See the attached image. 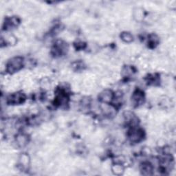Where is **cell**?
I'll list each match as a JSON object with an SVG mask.
<instances>
[{
  "instance_id": "5b68a950",
  "label": "cell",
  "mask_w": 176,
  "mask_h": 176,
  "mask_svg": "<svg viewBox=\"0 0 176 176\" xmlns=\"http://www.w3.org/2000/svg\"><path fill=\"white\" fill-rule=\"evenodd\" d=\"M24 99H25V96L24 94L17 93V94L11 96L9 100H10L11 103L18 104V103H22V102L24 101Z\"/></svg>"
},
{
  "instance_id": "9c48e42d",
  "label": "cell",
  "mask_w": 176,
  "mask_h": 176,
  "mask_svg": "<svg viewBox=\"0 0 176 176\" xmlns=\"http://www.w3.org/2000/svg\"><path fill=\"white\" fill-rule=\"evenodd\" d=\"M120 38L123 41H124L125 43H131L133 39V37L132 35V34H130L129 33H127V32H124L122 34H120Z\"/></svg>"
},
{
  "instance_id": "ba28073f",
  "label": "cell",
  "mask_w": 176,
  "mask_h": 176,
  "mask_svg": "<svg viewBox=\"0 0 176 176\" xmlns=\"http://www.w3.org/2000/svg\"><path fill=\"white\" fill-rule=\"evenodd\" d=\"M132 99H133V103H135L136 105L141 104L143 102V100H144V97H143V95L142 94V92H136V93H134Z\"/></svg>"
},
{
  "instance_id": "8992f818",
  "label": "cell",
  "mask_w": 176,
  "mask_h": 176,
  "mask_svg": "<svg viewBox=\"0 0 176 176\" xmlns=\"http://www.w3.org/2000/svg\"><path fill=\"white\" fill-rule=\"evenodd\" d=\"M153 171V167L151 164H149L148 162L144 163L141 166V171L143 175H151L152 174Z\"/></svg>"
},
{
  "instance_id": "3957f363",
  "label": "cell",
  "mask_w": 176,
  "mask_h": 176,
  "mask_svg": "<svg viewBox=\"0 0 176 176\" xmlns=\"http://www.w3.org/2000/svg\"><path fill=\"white\" fill-rule=\"evenodd\" d=\"M114 97V95L112 92L111 90H104L103 92H102L100 96H99V98H100L101 101L103 102V103H109L112 101Z\"/></svg>"
},
{
  "instance_id": "30bf717a",
  "label": "cell",
  "mask_w": 176,
  "mask_h": 176,
  "mask_svg": "<svg viewBox=\"0 0 176 176\" xmlns=\"http://www.w3.org/2000/svg\"><path fill=\"white\" fill-rule=\"evenodd\" d=\"M111 170H112L114 174L121 175L123 174V172L124 171V168L122 165L117 163V164L114 165L112 166V167H111Z\"/></svg>"
},
{
  "instance_id": "7a4b0ae2",
  "label": "cell",
  "mask_w": 176,
  "mask_h": 176,
  "mask_svg": "<svg viewBox=\"0 0 176 176\" xmlns=\"http://www.w3.org/2000/svg\"><path fill=\"white\" fill-rule=\"evenodd\" d=\"M144 133L142 130L133 129L129 133V139L133 142H138L142 138Z\"/></svg>"
},
{
  "instance_id": "6da1fadb",
  "label": "cell",
  "mask_w": 176,
  "mask_h": 176,
  "mask_svg": "<svg viewBox=\"0 0 176 176\" xmlns=\"http://www.w3.org/2000/svg\"><path fill=\"white\" fill-rule=\"evenodd\" d=\"M23 66V59L21 57H14L10 60L7 65V70L11 73H13L20 70Z\"/></svg>"
},
{
  "instance_id": "8fae6325",
  "label": "cell",
  "mask_w": 176,
  "mask_h": 176,
  "mask_svg": "<svg viewBox=\"0 0 176 176\" xmlns=\"http://www.w3.org/2000/svg\"><path fill=\"white\" fill-rule=\"evenodd\" d=\"M20 163H21V165L22 166H25L28 165V164H29V162H30L29 156H27L26 154L21 155V157H20Z\"/></svg>"
},
{
  "instance_id": "277c9868",
  "label": "cell",
  "mask_w": 176,
  "mask_h": 176,
  "mask_svg": "<svg viewBox=\"0 0 176 176\" xmlns=\"http://www.w3.org/2000/svg\"><path fill=\"white\" fill-rule=\"evenodd\" d=\"M16 142L19 147H23L27 145L28 142V138L25 134H19L16 138Z\"/></svg>"
},
{
  "instance_id": "52a82bcc",
  "label": "cell",
  "mask_w": 176,
  "mask_h": 176,
  "mask_svg": "<svg viewBox=\"0 0 176 176\" xmlns=\"http://www.w3.org/2000/svg\"><path fill=\"white\" fill-rule=\"evenodd\" d=\"M133 18L134 20L137 21H140L143 20L144 18V12L142 8H137L133 11Z\"/></svg>"
}]
</instances>
